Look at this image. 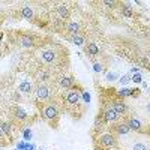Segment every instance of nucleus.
Instances as JSON below:
<instances>
[{"label": "nucleus", "instance_id": "f257e3e1", "mask_svg": "<svg viewBox=\"0 0 150 150\" xmlns=\"http://www.w3.org/2000/svg\"><path fill=\"white\" fill-rule=\"evenodd\" d=\"M57 116H59V111H57V108L54 105H47V107L42 108V117L45 120H50V122L56 120Z\"/></svg>", "mask_w": 150, "mask_h": 150}, {"label": "nucleus", "instance_id": "f03ea898", "mask_svg": "<svg viewBox=\"0 0 150 150\" xmlns=\"http://www.w3.org/2000/svg\"><path fill=\"white\" fill-rule=\"evenodd\" d=\"M99 143L104 147H112L116 144V140L112 137V134H102V135H99Z\"/></svg>", "mask_w": 150, "mask_h": 150}, {"label": "nucleus", "instance_id": "7ed1b4c3", "mask_svg": "<svg viewBox=\"0 0 150 150\" xmlns=\"http://www.w3.org/2000/svg\"><path fill=\"white\" fill-rule=\"evenodd\" d=\"M102 117H104V120H105V122H110V123H111V122H116L120 116H119L117 112L114 111V108H112V107H108V108L104 111Z\"/></svg>", "mask_w": 150, "mask_h": 150}, {"label": "nucleus", "instance_id": "20e7f679", "mask_svg": "<svg viewBox=\"0 0 150 150\" xmlns=\"http://www.w3.org/2000/svg\"><path fill=\"white\" fill-rule=\"evenodd\" d=\"M80 98H81V95H80L78 90H71V92L66 95V102H68L69 105H78Z\"/></svg>", "mask_w": 150, "mask_h": 150}, {"label": "nucleus", "instance_id": "39448f33", "mask_svg": "<svg viewBox=\"0 0 150 150\" xmlns=\"http://www.w3.org/2000/svg\"><path fill=\"white\" fill-rule=\"evenodd\" d=\"M50 95H51V89L50 87H47V86H39L38 87V90H36V96H38V99H48L50 98Z\"/></svg>", "mask_w": 150, "mask_h": 150}, {"label": "nucleus", "instance_id": "423d86ee", "mask_svg": "<svg viewBox=\"0 0 150 150\" xmlns=\"http://www.w3.org/2000/svg\"><path fill=\"white\" fill-rule=\"evenodd\" d=\"M112 108H114V111L117 112L119 116H125V114H126V105H125V102L122 101V99H117V101H114V104H112Z\"/></svg>", "mask_w": 150, "mask_h": 150}, {"label": "nucleus", "instance_id": "0eeeda50", "mask_svg": "<svg viewBox=\"0 0 150 150\" xmlns=\"http://www.w3.org/2000/svg\"><path fill=\"white\" fill-rule=\"evenodd\" d=\"M41 59L45 62V63H51V62L56 60V53L53 50H45V51L41 53Z\"/></svg>", "mask_w": 150, "mask_h": 150}, {"label": "nucleus", "instance_id": "6e6552de", "mask_svg": "<svg viewBox=\"0 0 150 150\" xmlns=\"http://www.w3.org/2000/svg\"><path fill=\"white\" fill-rule=\"evenodd\" d=\"M128 126H129V129H131V131H137V132H140V131H141V128H143V125H141V122H140L138 119L132 117V119L128 122Z\"/></svg>", "mask_w": 150, "mask_h": 150}, {"label": "nucleus", "instance_id": "1a4fd4ad", "mask_svg": "<svg viewBox=\"0 0 150 150\" xmlns=\"http://www.w3.org/2000/svg\"><path fill=\"white\" fill-rule=\"evenodd\" d=\"M57 17H59L60 20L69 18V9H68V6H65V5L57 6Z\"/></svg>", "mask_w": 150, "mask_h": 150}, {"label": "nucleus", "instance_id": "9d476101", "mask_svg": "<svg viewBox=\"0 0 150 150\" xmlns=\"http://www.w3.org/2000/svg\"><path fill=\"white\" fill-rule=\"evenodd\" d=\"M114 129H116V132L119 135H126L131 131L129 126H128V123H119V125H116V126H114Z\"/></svg>", "mask_w": 150, "mask_h": 150}, {"label": "nucleus", "instance_id": "9b49d317", "mask_svg": "<svg viewBox=\"0 0 150 150\" xmlns=\"http://www.w3.org/2000/svg\"><path fill=\"white\" fill-rule=\"evenodd\" d=\"M66 30L71 33V35H78V32H80V24L78 23H69L68 26H66Z\"/></svg>", "mask_w": 150, "mask_h": 150}, {"label": "nucleus", "instance_id": "f8f14e48", "mask_svg": "<svg viewBox=\"0 0 150 150\" xmlns=\"http://www.w3.org/2000/svg\"><path fill=\"white\" fill-rule=\"evenodd\" d=\"M74 84V78L72 77H63L60 80V87H63V89H71Z\"/></svg>", "mask_w": 150, "mask_h": 150}, {"label": "nucleus", "instance_id": "ddd939ff", "mask_svg": "<svg viewBox=\"0 0 150 150\" xmlns=\"http://www.w3.org/2000/svg\"><path fill=\"white\" fill-rule=\"evenodd\" d=\"M21 15L23 18H26V20H33V11L30 6H24L23 11H21Z\"/></svg>", "mask_w": 150, "mask_h": 150}, {"label": "nucleus", "instance_id": "4468645a", "mask_svg": "<svg viewBox=\"0 0 150 150\" xmlns=\"http://www.w3.org/2000/svg\"><path fill=\"white\" fill-rule=\"evenodd\" d=\"M86 51L89 53L90 56H98V54H99V48H98V45H96V44L90 42L89 45H87V48H86Z\"/></svg>", "mask_w": 150, "mask_h": 150}, {"label": "nucleus", "instance_id": "2eb2a0df", "mask_svg": "<svg viewBox=\"0 0 150 150\" xmlns=\"http://www.w3.org/2000/svg\"><path fill=\"white\" fill-rule=\"evenodd\" d=\"M18 90L23 92V93H30V90H32V84H30L29 81H23V83L18 86Z\"/></svg>", "mask_w": 150, "mask_h": 150}, {"label": "nucleus", "instance_id": "dca6fc26", "mask_svg": "<svg viewBox=\"0 0 150 150\" xmlns=\"http://www.w3.org/2000/svg\"><path fill=\"white\" fill-rule=\"evenodd\" d=\"M20 42H21V45L23 47H27V48H30V47H33V39L30 36H21V39H20Z\"/></svg>", "mask_w": 150, "mask_h": 150}, {"label": "nucleus", "instance_id": "f3484780", "mask_svg": "<svg viewBox=\"0 0 150 150\" xmlns=\"http://www.w3.org/2000/svg\"><path fill=\"white\" fill-rule=\"evenodd\" d=\"M15 117L18 120H26L27 119V112L24 111L23 108H15Z\"/></svg>", "mask_w": 150, "mask_h": 150}, {"label": "nucleus", "instance_id": "a211bd4d", "mask_svg": "<svg viewBox=\"0 0 150 150\" xmlns=\"http://www.w3.org/2000/svg\"><path fill=\"white\" fill-rule=\"evenodd\" d=\"M123 15L125 17H128V18H131L134 14H132V6H131V3H125L123 5Z\"/></svg>", "mask_w": 150, "mask_h": 150}, {"label": "nucleus", "instance_id": "6ab92c4d", "mask_svg": "<svg viewBox=\"0 0 150 150\" xmlns=\"http://www.w3.org/2000/svg\"><path fill=\"white\" fill-rule=\"evenodd\" d=\"M131 150H149V149H147V146L144 143H134Z\"/></svg>", "mask_w": 150, "mask_h": 150}, {"label": "nucleus", "instance_id": "aec40b11", "mask_svg": "<svg viewBox=\"0 0 150 150\" xmlns=\"http://www.w3.org/2000/svg\"><path fill=\"white\" fill-rule=\"evenodd\" d=\"M50 78V72L48 71H41L39 74H38V80H41V81H47Z\"/></svg>", "mask_w": 150, "mask_h": 150}, {"label": "nucleus", "instance_id": "412c9836", "mask_svg": "<svg viewBox=\"0 0 150 150\" xmlns=\"http://www.w3.org/2000/svg\"><path fill=\"white\" fill-rule=\"evenodd\" d=\"M72 42H74L75 45H83V44H84V38L80 36V35H75V36L72 38Z\"/></svg>", "mask_w": 150, "mask_h": 150}, {"label": "nucleus", "instance_id": "4be33fe9", "mask_svg": "<svg viewBox=\"0 0 150 150\" xmlns=\"http://www.w3.org/2000/svg\"><path fill=\"white\" fill-rule=\"evenodd\" d=\"M119 96H120V98H128V96H131V89H126V87L120 89V90H119Z\"/></svg>", "mask_w": 150, "mask_h": 150}, {"label": "nucleus", "instance_id": "5701e85b", "mask_svg": "<svg viewBox=\"0 0 150 150\" xmlns=\"http://www.w3.org/2000/svg\"><path fill=\"white\" fill-rule=\"evenodd\" d=\"M0 131H2L3 134H6V135H11V126L8 123H2V125H0Z\"/></svg>", "mask_w": 150, "mask_h": 150}, {"label": "nucleus", "instance_id": "b1692460", "mask_svg": "<svg viewBox=\"0 0 150 150\" xmlns=\"http://www.w3.org/2000/svg\"><path fill=\"white\" fill-rule=\"evenodd\" d=\"M134 83H141L143 81V75L140 74V72H135L134 75H132V78H131Z\"/></svg>", "mask_w": 150, "mask_h": 150}, {"label": "nucleus", "instance_id": "393cba45", "mask_svg": "<svg viewBox=\"0 0 150 150\" xmlns=\"http://www.w3.org/2000/svg\"><path fill=\"white\" fill-rule=\"evenodd\" d=\"M116 77H117V75H116L114 72H110V74H107V80H108V81H114V80H116Z\"/></svg>", "mask_w": 150, "mask_h": 150}, {"label": "nucleus", "instance_id": "a878e982", "mask_svg": "<svg viewBox=\"0 0 150 150\" xmlns=\"http://www.w3.org/2000/svg\"><path fill=\"white\" fill-rule=\"evenodd\" d=\"M93 69H95V72H101L102 71V65L101 63H95L93 65Z\"/></svg>", "mask_w": 150, "mask_h": 150}, {"label": "nucleus", "instance_id": "bb28decb", "mask_svg": "<svg viewBox=\"0 0 150 150\" xmlns=\"http://www.w3.org/2000/svg\"><path fill=\"white\" fill-rule=\"evenodd\" d=\"M138 95H140V89H137V87L131 89V96H138Z\"/></svg>", "mask_w": 150, "mask_h": 150}, {"label": "nucleus", "instance_id": "cd10ccee", "mask_svg": "<svg viewBox=\"0 0 150 150\" xmlns=\"http://www.w3.org/2000/svg\"><path fill=\"white\" fill-rule=\"evenodd\" d=\"M30 135H32L30 129H26V131H24V138H26V140H30Z\"/></svg>", "mask_w": 150, "mask_h": 150}, {"label": "nucleus", "instance_id": "c85d7f7f", "mask_svg": "<svg viewBox=\"0 0 150 150\" xmlns=\"http://www.w3.org/2000/svg\"><path fill=\"white\" fill-rule=\"evenodd\" d=\"M129 80H131V78L128 77V75H125V77H122V78H120V83H122V84H126Z\"/></svg>", "mask_w": 150, "mask_h": 150}, {"label": "nucleus", "instance_id": "c756f323", "mask_svg": "<svg viewBox=\"0 0 150 150\" xmlns=\"http://www.w3.org/2000/svg\"><path fill=\"white\" fill-rule=\"evenodd\" d=\"M83 98H84L86 102H90V96H89V93H87V92H83Z\"/></svg>", "mask_w": 150, "mask_h": 150}, {"label": "nucleus", "instance_id": "7c9ffc66", "mask_svg": "<svg viewBox=\"0 0 150 150\" xmlns=\"http://www.w3.org/2000/svg\"><path fill=\"white\" fill-rule=\"evenodd\" d=\"M107 6H114L116 5V2H112V0H105V2H104Z\"/></svg>", "mask_w": 150, "mask_h": 150}, {"label": "nucleus", "instance_id": "2f4dec72", "mask_svg": "<svg viewBox=\"0 0 150 150\" xmlns=\"http://www.w3.org/2000/svg\"><path fill=\"white\" fill-rule=\"evenodd\" d=\"M146 112L150 116V101H149V102H147V105H146Z\"/></svg>", "mask_w": 150, "mask_h": 150}, {"label": "nucleus", "instance_id": "473e14b6", "mask_svg": "<svg viewBox=\"0 0 150 150\" xmlns=\"http://www.w3.org/2000/svg\"><path fill=\"white\" fill-rule=\"evenodd\" d=\"M2 134H3V132H2V131H0V138H2Z\"/></svg>", "mask_w": 150, "mask_h": 150}]
</instances>
